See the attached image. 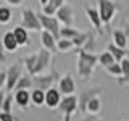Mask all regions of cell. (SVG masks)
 <instances>
[{"label":"cell","mask_w":129,"mask_h":121,"mask_svg":"<svg viewBox=\"0 0 129 121\" xmlns=\"http://www.w3.org/2000/svg\"><path fill=\"white\" fill-rule=\"evenodd\" d=\"M50 62H52V53L45 48H40L37 53H32L27 56L24 60V65H26V70L31 74V78H34V76L42 74L50 66Z\"/></svg>","instance_id":"obj_1"},{"label":"cell","mask_w":129,"mask_h":121,"mask_svg":"<svg viewBox=\"0 0 129 121\" xmlns=\"http://www.w3.org/2000/svg\"><path fill=\"white\" fill-rule=\"evenodd\" d=\"M99 63V56L95 53L86 50H78V74L82 78L84 81L90 79V76L94 74V68Z\"/></svg>","instance_id":"obj_2"},{"label":"cell","mask_w":129,"mask_h":121,"mask_svg":"<svg viewBox=\"0 0 129 121\" xmlns=\"http://www.w3.org/2000/svg\"><path fill=\"white\" fill-rule=\"evenodd\" d=\"M60 79H61V76L58 74V71H56L55 68H52V71L48 73V74L34 76V78H32V86H34V89H39V90L47 92L48 89L53 87L55 81H60Z\"/></svg>","instance_id":"obj_3"},{"label":"cell","mask_w":129,"mask_h":121,"mask_svg":"<svg viewBox=\"0 0 129 121\" xmlns=\"http://www.w3.org/2000/svg\"><path fill=\"white\" fill-rule=\"evenodd\" d=\"M21 27H24L26 31H40L42 24H40L39 15L31 8H24L21 13Z\"/></svg>","instance_id":"obj_4"},{"label":"cell","mask_w":129,"mask_h":121,"mask_svg":"<svg viewBox=\"0 0 129 121\" xmlns=\"http://www.w3.org/2000/svg\"><path fill=\"white\" fill-rule=\"evenodd\" d=\"M23 62H16L15 65H11L10 68L7 70V92H11L15 90L16 84H18V81L23 78Z\"/></svg>","instance_id":"obj_5"},{"label":"cell","mask_w":129,"mask_h":121,"mask_svg":"<svg viewBox=\"0 0 129 121\" xmlns=\"http://www.w3.org/2000/svg\"><path fill=\"white\" fill-rule=\"evenodd\" d=\"M118 10H119V7L113 0H99V13H100V18H102L103 24H110Z\"/></svg>","instance_id":"obj_6"},{"label":"cell","mask_w":129,"mask_h":121,"mask_svg":"<svg viewBox=\"0 0 129 121\" xmlns=\"http://www.w3.org/2000/svg\"><path fill=\"white\" fill-rule=\"evenodd\" d=\"M58 110L64 115V119L63 121H71V116L74 111L79 110V103H78V97L76 95H68V97H63L61 103H60Z\"/></svg>","instance_id":"obj_7"},{"label":"cell","mask_w":129,"mask_h":121,"mask_svg":"<svg viewBox=\"0 0 129 121\" xmlns=\"http://www.w3.org/2000/svg\"><path fill=\"white\" fill-rule=\"evenodd\" d=\"M39 19H40V24H42V31H47L50 32L52 36L60 40V21L55 18V16H47V15H39Z\"/></svg>","instance_id":"obj_8"},{"label":"cell","mask_w":129,"mask_h":121,"mask_svg":"<svg viewBox=\"0 0 129 121\" xmlns=\"http://www.w3.org/2000/svg\"><path fill=\"white\" fill-rule=\"evenodd\" d=\"M102 92L100 87H92V89H84L79 92L78 95V103H79V111L81 113H87V103L90 102L94 97H99V94Z\"/></svg>","instance_id":"obj_9"},{"label":"cell","mask_w":129,"mask_h":121,"mask_svg":"<svg viewBox=\"0 0 129 121\" xmlns=\"http://www.w3.org/2000/svg\"><path fill=\"white\" fill-rule=\"evenodd\" d=\"M58 90L61 92V95H64V97H68V95H74L76 84H74V79H73V76H71V74L61 76V79L58 81Z\"/></svg>","instance_id":"obj_10"},{"label":"cell","mask_w":129,"mask_h":121,"mask_svg":"<svg viewBox=\"0 0 129 121\" xmlns=\"http://www.w3.org/2000/svg\"><path fill=\"white\" fill-rule=\"evenodd\" d=\"M55 18L61 24H64V27H73V21H74V18H73V8L68 5V3L63 5L58 11H56Z\"/></svg>","instance_id":"obj_11"},{"label":"cell","mask_w":129,"mask_h":121,"mask_svg":"<svg viewBox=\"0 0 129 121\" xmlns=\"http://www.w3.org/2000/svg\"><path fill=\"white\" fill-rule=\"evenodd\" d=\"M86 15H87L89 21H90V24L95 27V31L102 36L103 34V29H102L103 23H102V18H100L99 10H95V8H92V7H86Z\"/></svg>","instance_id":"obj_12"},{"label":"cell","mask_w":129,"mask_h":121,"mask_svg":"<svg viewBox=\"0 0 129 121\" xmlns=\"http://www.w3.org/2000/svg\"><path fill=\"white\" fill-rule=\"evenodd\" d=\"M61 100H63V97H61V92L58 89L52 87L45 92V105L48 108H58Z\"/></svg>","instance_id":"obj_13"},{"label":"cell","mask_w":129,"mask_h":121,"mask_svg":"<svg viewBox=\"0 0 129 121\" xmlns=\"http://www.w3.org/2000/svg\"><path fill=\"white\" fill-rule=\"evenodd\" d=\"M40 39H42V45L45 50H48L50 53H55V52H58V48H56V40L53 36L50 34V32L47 31H42V36H40Z\"/></svg>","instance_id":"obj_14"},{"label":"cell","mask_w":129,"mask_h":121,"mask_svg":"<svg viewBox=\"0 0 129 121\" xmlns=\"http://www.w3.org/2000/svg\"><path fill=\"white\" fill-rule=\"evenodd\" d=\"M31 102V92L29 90H16L15 92V103L21 110H26Z\"/></svg>","instance_id":"obj_15"},{"label":"cell","mask_w":129,"mask_h":121,"mask_svg":"<svg viewBox=\"0 0 129 121\" xmlns=\"http://www.w3.org/2000/svg\"><path fill=\"white\" fill-rule=\"evenodd\" d=\"M2 44H3V48H5L7 52H15V50H18V42H16V39H15V34H13V31H8L3 34V37H2Z\"/></svg>","instance_id":"obj_16"},{"label":"cell","mask_w":129,"mask_h":121,"mask_svg":"<svg viewBox=\"0 0 129 121\" xmlns=\"http://www.w3.org/2000/svg\"><path fill=\"white\" fill-rule=\"evenodd\" d=\"M13 34H15V39H16V42H18L19 47H24V45L29 44V34H27V31L24 29V27H21V26L15 27Z\"/></svg>","instance_id":"obj_17"},{"label":"cell","mask_w":129,"mask_h":121,"mask_svg":"<svg viewBox=\"0 0 129 121\" xmlns=\"http://www.w3.org/2000/svg\"><path fill=\"white\" fill-rule=\"evenodd\" d=\"M113 44H115L116 47L126 50V47H127V37H126V34H124V31H115V32H113Z\"/></svg>","instance_id":"obj_18"},{"label":"cell","mask_w":129,"mask_h":121,"mask_svg":"<svg viewBox=\"0 0 129 121\" xmlns=\"http://www.w3.org/2000/svg\"><path fill=\"white\" fill-rule=\"evenodd\" d=\"M108 52L113 55V58L116 60V63H121L124 58H126V50H123V48H119V47H116L115 44H110L108 45Z\"/></svg>","instance_id":"obj_19"},{"label":"cell","mask_w":129,"mask_h":121,"mask_svg":"<svg viewBox=\"0 0 129 121\" xmlns=\"http://www.w3.org/2000/svg\"><path fill=\"white\" fill-rule=\"evenodd\" d=\"M31 102L37 107H42L45 105V92L44 90H39V89H34L31 92Z\"/></svg>","instance_id":"obj_20"},{"label":"cell","mask_w":129,"mask_h":121,"mask_svg":"<svg viewBox=\"0 0 129 121\" xmlns=\"http://www.w3.org/2000/svg\"><path fill=\"white\" fill-rule=\"evenodd\" d=\"M100 110H102V102H100L99 97H94V99L87 103V113L90 116H95Z\"/></svg>","instance_id":"obj_21"},{"label":"cell","mask_w":129,"mask_h":121,"mask_svg":"<svg viewBox=\"0 0 129 121\" xmlns=\"http://www.w3.org/2000/svg\"><path fill=\"white\" fill-rule=\"evenodd\" d=\"M81 32L78 29H74V27H61L60 29V39H66V40H73L76 39Z\"/></svg>","instance_id":"obj_22"},{"label":"cell","mask_w":129,"mask_h":121,"mask_svg":"<svg viewBox=\"0 0 129 121\" xmlns=\"http://www.w3.org/2000/svg\"><path fill=\"white\" fill-rule=\"evenodd\" d=\"M13 18V11H11L10 7L2 5L0 7V24H8Z\"/></svg>","instance_id":"obj_23"},{"label":"cell","mask_w":129,"mask_h":121,"mask_svg":"<svg viewBox=\"0 0 129 121\" xmlns=\"http://www.w3.org/2000/svg\"><path fill=\"white\" fill-rule=\"evenodd\" d=\"M89 39H90V34H89V32H81L76 39H73V44H74L76 50H82V47H86Z\"/></svg>","instance_id":"obj_24"},{"label":"cell","mask_w":129,"mask_h":121,"mask_svg":"<svg viewBox=\"0 0 129 121\" xmlns=\"http://www.w3.org/2000/svg\"><path fill=\"white\" fill-rule=\"evenodd\" d=\"M31 87H34L32 86V78L31 76H23V78L18 81V84H16L15 92L16 90H29Z\"/></svg>","instance_id":"obj_25"},{"label":"cell","mask_w":129,"mask_h":121,"mask_svg":"<svg viewBox=\"0 0 129 121\" xmlns=\"http://www.w3.org/2000/svg\"><path fill=\"white\" fill-rule=\"evenodd\" d=\"M99 63L102 65L103 68H108V66H111L113 63H116V60L113 58V55L107 50V52H103V53L99 55Z\"/></svg>","instance_id":"obj_26"},{"label":"cell","mask_w":129,"mask_h":121,"mask_svg":"<svg viewBox=\"0 0 129 121\" xmlns=\"http://www.w3.org/2000/svg\"><path fill=\"white\" fill-rule=\"evenodd\" d=\"M56 48H58V52H71V50H76L73 40H66V39H60L58 42H56Z\"/></svg>","instance_id":"obj_27"},{"label":"cell","mask_w":129,"mask_h":121,"mask_svg":"<svg viewBox=\"0 0 129 121\" xmlns=\"http://www.w3.org/2000/svg\"><path fill=\"white\" fill-rule=\"evenodd\" d=\"M111 76H118V78H123V70H121V65L119 63H113L111 66L105 68Z\"/></svg>","instance_id":"obj_28"},{"label":"cell","mask_w":129,"mask_h":121,"mask_svg":"<svg viewBox=\"0 0 129 121\" xmlns=\"http://www.w3.org/2000/svg\"><path fill=\"white\" fill-rule=\"evenodd\" d=\"M13 100H15V97H13V95H7L5 102H3V107H2V111H3V113H11Z\"/></svg>","instance_id":"obj_29"},{"label":"cell","mask_w":129,"mask_h":121,"mask_svg":"<svg viewBox=\"0 0 129 121\" xmlns=\"http://www.w3.org/2000/svg\"><path fill=\"white\" fill-rule=\"evenodd\" d=\"M56 8L55 7H52L50 3H47L45 7H42V15H47V16H53V15H56Z\"/></svg>","instance_id":"obj_30"},{"label":"cell","mask_w":129,"mask_h":121,"mask_svg":"<svg viewBox=\"0 0 129 121\" xmlns=\"http://www.w3.org/2000/svg\"><path fill=\"white\" fill-rule=\"evenodd\" d=\"M0 121H15L13 113H3V111H0Z\"/></svg>","instance_id":"obj_31"},{"label":"cell","mask_w":129,"mask_h":121,"mask_svg":"<svg viewBox=\"0 0 129 121\" xmlns=\"http://www.w3.org/2000/svg\"><path fill=\"white\" fill-rule=\"evenodd\" d=\"M64 2H66V0H50V2H48V3H50L52 7H55L56 10H60V8H61L63 5H66V3H64Z\"/></svg>","instance_id":"obj_32"},{"label":"cell","mask_w":129,"mask_h":121,"mask_svg":"<svg viewBox=\"0 0 129 121\" xmlns=\"http://www.w3.org/2000/svg\"><path fill=\"white\" fill-rule=\"evenodd\" d=\"M7 86V71H0V90Z\"/></svg>","instance_id":"obj_33"},{"label":"cell","mask_w":129,"mask_h":121,"mask_svg":"<svg viewBox=\"0 0 129 121\" xmlns=\"http://www.w3.org/2000/svg\"><path fill=\"white\" fill-rule=\"evenodd\" d=\"M5 52H7V50L3 48V44H2V40H0V65L7 62V55H5Z\"/></svg>","instance_id":"obj_34"},{"label":"cell","mask_w":129,"mask_h":121,"mask_svg":"<svg viewBox=\"0 0 129 121\" xmlns=\"http://www.w3.org/2000/svg\"><path fill=\"white\" fill-rule=\"evenodd\" d=\"M3 2L8 3V7H21L23 0H3Z\"/></svg>","instance_id":"obj_35"},{"label":"cell","mask_w":129,"mask_h":121,"mask_svg":"<svg viewBox=\"0 0 129 121\" xmlns=\"http://www.w3.org/2000/svg\"><path fill=\"white\" fill-rule=\"evenodd\" d=\"M5 99H7L5 92H3V90H0V111H2V107H3V102H5Z\"/></svg>","instance_id":"obj_36"},{"label":"cell","mask_w":129,"mask_h":121,"mask_svg":"<svg viewBox=\"0 0 129 121\" xmlns=\"http://www.w3.org/2000/svg\"><path fill=\"white\" fill-rule=\"evenodd\" d=\"M39 2H40V5H42V7H45V5H47V3H48V2H50V0H39Z\"/></svg>","instance_id":"obj_37"},{"label":"cell","mask_w":129,"mask_h":121,"mask_svg":"<svg viewBox=\"0 0 129 121\" xmlns=\"http://www.w3.org/2000/svg\"><path fill=\"white\" fill-rule=\"evenodd\" d=\"M86 121H100V119L97 118V116H90V118H89V119H86Z\"/></svg>","instance_id":"obj_38"},{"label":"cell","mask_w":129,"mask_h":121,"mask_svg":"<svg viewBox=\"0 0 129 121\" xmlns=\"http://www.w3.org/2000/svg\"><path fill=\"white\" fill-rule=\"evenodd\" d=\"M124 34H126V37H127V42H129V26H127V29L124 31Z\"/></svg>","instance_id":"obj_39"},{"label":"cell","mask_w":129,"mask_h":121,"mask_svg":"<svg viewBox=\"0 0 129 121\" xmlns=\"http://www.w3.org/2000/svg\"><path fill=\"white\" fill-rule=\"evenodd\" d=\"M126 58L129 60V50H126Z\"/></svg>","instance_id":"obj_40"}]
</instances>
